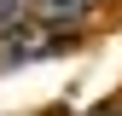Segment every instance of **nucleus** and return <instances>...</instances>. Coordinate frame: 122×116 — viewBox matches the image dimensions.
<instances>
[{"label": "nucleus", "mask_w": 122, "mask_h": 116, "mask_svg": "<svg viewBox=\"0 0 122 116\" xmlns=\"http://www.w3.org/2000/svg\"><path fill=\"white\" fill-rule=\"evenodd\" d=\"M18 29H23V23H18ZM18 29L0 35V70H6V64H23V58H35V52L52 47V35H18Z\"/></svg>", "instance_id": "1"}, {"label": "nucleus", "mask_w": 122, "mask_h": 116, "mask_svg": "<svg viewBox=\"0 0 122 116\" xmlns=\"http://www.w3.org/2000/svg\"><path fill=\"white\" fill-rule=\"evenodd\" d=\"M29 6H35V12H41L47 23H81L87 0H29Z\"/></svg>", "instance_id": "2"}]
</instances>
